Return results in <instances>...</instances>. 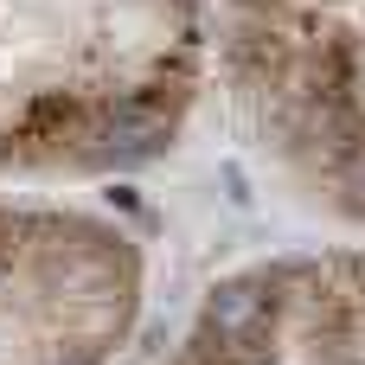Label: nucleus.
Masks as SVG:
<instances>
[{
	"instance_id": "nucleus-1",
	"label": "nucleus",
	"mask_w": 365,
	"mask_h": 365,
	"mask_svg": "<svg viewBox=\"0 0 365 365\" xmlns=\"http://www.w3.org/2000/svg\"><path fill=\"white\" fill-rule=\"evenodd\" d=\"M276 321H282V302L263 282V269L231 276V282H218L205 295L199 334H192L186 353H199L212 365H276Z\"/></svg>"
},
{
	"instance_id": "nucleus-2",
	"label": "nucleus",
	"mask_w": 365,
	"mask_h": 365,
	"mask_svg": "<svg viewBox=\"0 0 365 365\" xmlns=\"http://www.w3.org/2000/svg\"><path fill=\"white\" fill-rule=\"evenodd\" d=\"M295 51H302V38H295V32H282V26H269V19H244V26L225 38L231 71H237L244 83H257V90H276V83L289 77Z\"/></svg>"
},
{
	"instance_id": "nucleus-3",
	"label": "nucleus",
	"mask_w": 365,
	"mask_h": 365,
	"mask_svg": "<svg viewBox=\"0 0 365 365\" xmlns=\"http://www.w3.org/2000/svg\"><path fill=\"white\" fill-rule=\"evenodd\" d=\"M90 122H96V115H90L77 96L51 90V96H38V103L26 109V141H38V148H64V141H83Z\"/></svg>"
},
{
	"instance_id": "nucleus-4",
	"label": "nucleus",
	"mask_w": 365,
	"mask_h": 365,
	"mask_svg": "<svg viewBox=\"0 0 365 365\" xmlns=\"http://www.w3.org/2000/svg\"><path fill=\"white\" fill-rule=\"evenodd\" d=\"M244 6H276V0H244Z\"/></svg>"
}]
</instances>
